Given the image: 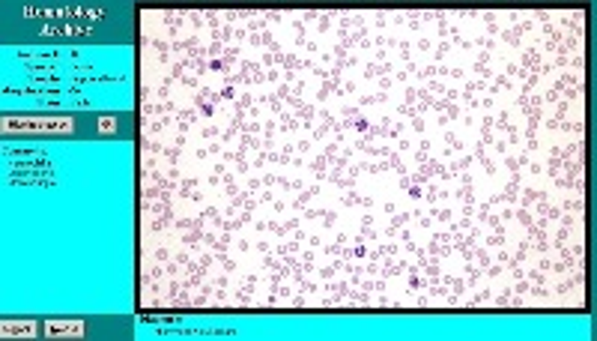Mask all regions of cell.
Masks as SVG:
<instances>
[{"label": "cell", "mask_w": 597, "mask_h": 341, "mask_svg": "<svg viewBox=\"0 0 597 341\" xmlns=\"http://www.w3.org/2000/svg\"><path fill=\"white\" fill-rule=\"evenodd\" d=\"M45 332L48 336H57V332H60V336H81V332H84V323H78V321H63V323H57V321H51L45 327Z\"/></svg>", "instance_id": "6"}, {"label": "cell", "mask_w": 597, "mask_h": 341, "mask_svg": "<svg viewBox=\"0 0 597 341\" xmlns=\"http://www.w3.org/2000/svg\"><path fill=\"white\" fill-rule=\"evenodd\" d=\"M34 323H4V336H34Z\"/></svg>", "instance_id": "7"}, {"label": "cell", "mask_w": 597, "mask_h": 341, "mask_svg": "<svg viewBox=\"0 0 597 341\" xmlns=\"http://www.w3.org/2000/svg\"><path fill=\"white\" fill-rule=\"evenodd\" d=\"M6 132H69V117H4Z\"/></svg>", "instance_id": "4"}, {"label": "cell", "mask_w": 597, "mask_h": 341, "mask_svg": "<svg viewBox=\"0 0 597 341\" xmlns=\"http://www.w3.org/2000/svg\"><path fill=\"white\" fill-rule=\"evenodd\" d=\"M4 174L19 186H54V162L39 147H4Z\"/></svg>", "instance_id": "1"}, {"label": "cell", "mask_w": 597, "mask_h": 341, "mask_svg": "<svg viewBox=\"0 0 597 341\" xmlns=\"http://www.w3.org/2000/svg\"><path fill=\"white\" fill-rule=\"evenodd\" d=\"M19 60L30 75H57V78H87L90 60L81 52H21Z\"/></svg>", "instance_id": "2"}, {"label": "cell", "mask_w": 597, "mask_h": 341, "mask_svg": "<svg viewBox=\"0 0 597 341\" xmlns=\"http://www.w3.org/2000/svg\"><path fill=\"white\" fill-rule=\"evenodd\" d=\"M43 36H87L93 34V24H45L39 28Z\"/></svg>", "instance_id": "5"}, {"label": "cell", "mask_w": 597, "mask_h": 341, "mask_svg": "<svg viewBox=\"0 0 597 341\" xmlns=\"http://www.w3.org/2000/svg\"><path fill=\"white\" fill-rule=\"evenodd\" d=\"M21 15L24 19H43L51 24H96L108 12H105L102 6L72 4V6H24Z\"/></svg>", "instance_id": "3"}]
</instances>
